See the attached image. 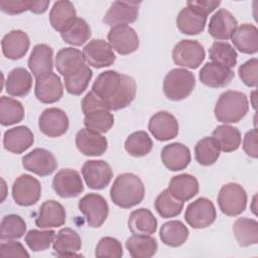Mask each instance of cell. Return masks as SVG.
<instances>
[{
  "label": "cell",
  "mask_w": 258,
  "mask_h": 258,
  "mask_svg": "<svg viewBox=\"0 0 258 258\" xmlns=\"http://www.w3.org/2000/svg\"><path fill=\"white\" fill-rule=\"evenodd\" d=\"M136 89L132 77L116 71L101 73L92 86V92L104 102L109 111L128 107L135 98Z\"/></svg>",
  "instance_id": "6da1fadb"
},
{
  "label": "cell",
  "mask_w": 258,
  "mask_h": 258,
  "mask_svg": "<svg viewBox=\"0 0 258 258\" xmlns=\"http://www.w3.org/2000/svg\"><path fill=\"white\" fill-rule=\"evenodd\" d=\"M145 188L142 180L134 173L119 174L111 186L110 198L112 202L123 209H129L142 202Z\"/></svg>",
  "instance_id": "7a4b0ae2"
},
{
  "label": "cell",
  "mask_w": 258,
  "mask_h": 258,
  "mask_svg": "<svg viewBox=\"0 0 258 258\" xmlns=\"http://www.w3.org/2000/svg\"><path fill=\"white\" fill-rule=\"evenodd\" d=\"M248 109L246 95L239 91L230 90L219 97L214 112L218 121L230 124L241 121L247 114Z\"/></svg>",
  "instance_id": "3957f363"
},
{
  "label": "cell",
  "mask_w": 258,
  "mask_h": 258,
  "mask_svg": "<svg viewBox=\"0 0 258 258\" xmlns=\"http://www.w3.org/2000/svg\"><path fill=\"white\" fill-rule=\"evenodd\" d=\"M196 87L194 74L185 69L171 70L163 80V93L171 101H180L188 97Z\"/></svg>",
  "instance_id": "277c9868"
},
{
  "label": "cell",
  "mask_w": 258,
  "mask_h": 258,
  "mask_svg": "<svg viewBox=\"0 0 258 258\" xmlns=\"http://www.w3.org/2000/svg\"><path fill=\"white\" fill-rule=\"evenodd\" d=\"M218 205L223 214L230 217L238 216L246 209L247 194L239 183H226L219 191Z\"/></svg>",
  "instance_id": "5b68a950"
},
{
  "label": "cell",
  "mask_w": 258,
  "mask_h": 258,
  "mask_svg": "<svg viewBox=\"0 0 258 258\" xmlns=\"http://www.w3.org/2000/svg\"><path fill=\"white\" fill-rule=\"evenodd\" d=\"M206 56L203 45L191 39H182L177 42L172 50V59L175 64L188 68L197 69L204 61Z\"/></svg>",
  "instance_id": "8992f818"
},
{
  "label": "cell",
  "mask_w": 258,
  "mask_h": 258,
  "mask_svg": "<svg viewBox=\"0 0 258 258\" xmlns=\"http://www.w3.org/2000/svg\"><path fill=\"white\" fill-rule=\"evenodd\" d=\"M216 208L207 198H199L190 203L184 214L186 223L194 229L207 228L216 221Z\"/></svg>",
  "instance_id": "52a82bcc"
},
{
  "label": "cell",
  "mask_w": 258,
  "mask_h": 258,
  "mask_svg": "<svg viewBox=\"0 0 258 258\" xmlns=\"http://www.w3.org/2000/svg\"><path fill=\"white\" fill-rule=\"evenodd\" d=\"M79 210L85 215L87 223L92 228H99L106 221L109 206L106 200L98 194H88L79 202Z\"/></svg>",
  "instance_id": "ba28073f"
},
{
  "label": "cell",
  "mask_w": 258,
  "mask_h": 258,
  "mask_svg": "<svg viewBox=\"0 0 258 258\" xmlns=\"http://www.w3.org/2000/svg\"><path fill=\"white\" fill-rule=\"evenodd\" d=\"M40 182L29 174H21L12 185V197L14 202L21 207H29L40 199Z\"/></svg>",
  "instance_id": "9c48e42d"
},
{
  "label": "cell",
  "mask_w": 258,
  "mask_h": 258,
  "mask_svg": "<svg viewBox=\"0 0 258 258\" xmlns=\"http://www.w3.org/2000/svg\"><path fill=\"white\" fill-rule=\"evenodd\" d=\"M52 188L60 198L70 199L80 196L84 191V184L77 170L63 168L54 175Z\"/></svg>",
  "instance_id": "30bf717a"
},
{
  "label": "cell",
  "mask_w": 258,
  "mask_h": 258,
  "mask_svg": "<svg viewBox=\"0 0 258 258\" xmlns=\"http://www.w3.org/2000/svg\"><path fill=\"white\" fill-rule=\"evenodd\" d=\"M108 40L112 48L122 55L130 54L139 47V37L136 31L125 24L111 27Z\"/></svg>",
  "instance_id": "8fae6325"
},
{
  "label": "cell",
  "mask_w": 258,
  "mask_h": 258,
  "mask_svg": "<svg viewBox=\"0 0 258 258\" xmlns=\"http://www.w3.org/2000/svg\"><path fill=\"white\" fill-rule=\"evenodd\" d=\"M23 167L39 176L51 174L57 167L54 155L43 148H35L22 157Z\"/></svg>",
  "instance_id": "7c38bea8"
},
{
  "label": "cell",
  "mask_w": 258,
  "mask_h": 258,
  "mask_svg": "<svg viewBox=\"0 0 258 258\" xmlns=\"http://www.w3.org/2000/svg\"><path fill=\"white\" fill-rule=\"evenodd\" d=\"M140 4V1H115L106 12L103 22L112 27L132 23L138 18Z\"/></svg>",
  "instance_id": "4fadbf2b"
},
{
  "label": "cell",
  "mask_w": 258,
  "mask_h": 258,
  "mask_svg": "<svg viewBox=\"0 0 258 258\" xmlns=\"http://www.w3.org/2000/svg\"><path fill=\"white\" fill-rule=\"evenodd\" d=\"M82 174L87 185L92 189H103L109 185L113 171L104 160H88L82 167Z\"/></svg>",
  "instance_id": "5bb4252c"
},
{
  "label": "cell",
  "mask_w": 258,
  "mask_h": 258,
  "mask_svg": "<svg viewBox=\"0 0 258 258\" xmlns=\"http://www.w3.org/2000/svg\"><path fill=\"white\" fill-rule=\"evenodd\" d=\"M35 97L44 104H52L59 101L63 95V87L59 77L52 73H46L35 79Z\"/></svg>",
  "instance_id": "9a60e30c"
},
{
  "label": "cell",
  "mask_w": 258,
  "mask_h": 258,
  "mask_svg": "<svg viewBox=\"0 0 258 258\" xmlns=\"http://www.w3.org/2000/svg\"><path fill=\"white\" fill-rule=\"evenodd\" d=\"M83 53L89 66L96 69L110 67L114 63L116 55L110 43L103 39H93L87 43Z\"/></svg>",
  "instance_id": "2e32d148"
},
{
  "label": "cell",
  "mask_w": 258,
  "mask_h": 258,
  "mask_svg": "<svg viewBox=\"0 0 258 258\" xmlns=\"http://www.w3.org/2000/svg\"><path fill=\"white\" fill-rule=\"evenodd\" d=\"M38 127L39 130L48 137H59L69 129V118L61 109L48 108L40 114Z\"/></svg>",
  "instance_id": "e0dca14e"
},
{
  "label": "cell",
  "mask_w": 258,
  "mask_h": 258,
  "mask_svg": "<svg viewBox=\"0 0 258 258\" xmlns=\"http://www.w3.org/2000/svg\"><path fill=\"white\" fill-rule=\"evenodd\" d=\"M148 129L155 139L159 141H167L177 136L178 122L170 113L160 111L150 118Z\"/></svg>",
  "instance_id": "ac0fdd59"
},
{
  "label": "cell",
  "mask_w": 258,
  "mask_h": 258,
  "mask_svg": "<svg viewBox=\"0 0 258 258\" xmlns=\"http://www.w3.org/2000/svg\"><path fill=\"white\" fill-rule=\"evenodd\" d=\"M238 22L233 14L224 9H219L210 19L208 31L210 35L218 40H227L231 38Z\"/></svg>",
  "instance_id": "d6986e66"
},
{
  "label": "cell",
  "mask_w": 258,
  "mask_h": 258,
  "mask_svg": "<svg viewBox=\"0 0 258 258\" xmlns=\"http://www.w3.org/2000/svg\"><path fill=\"white\" fill-rule=\"evenodd\" d=\"M199 78L202 84L210 88H223L228 86L234 78V72L217 62H207L200 71Z\"/></svg>",
  "instance_id": "ffe728a7"
},
{
  "label": "cell",
  "mask_w": 258,
  "mask_h": 258,
  "mask_svg": "<svg viewBox=\"0 0 258 258\" xmlns=\"http://www.w3.org/2000/svg\"><path fill=\"white\" fill-rule=\"evenodd\" d=\"M67 213L61 204L56 201H45L39 208L35 225L40 229L56 228L64 225Z\"/></svg>",
  "instance_id": "44dd1931"
},
{
  "label": "cell",
  "mask_w": 258,
  "mask_h": 258,
  "mask_svg": "<svg viewBox=\"0 0 258 258\" xmlns=\"http://www.w3.org/2000/svg\"><path fill=\"white\" fill-rule=\"evenodd\" d=\"M76 145L84 155L99 156L107 150L108 141L103 135L84 128L78 131L76 135Z\"/></svg>",
  "instance_id": "7402d4cb"
},
{
  "label": "cell",
  "mask_w": 258,
  "mask_h": 258,
  "mask_svg": "<svg viewBox=\"0 0 258 258\" xmlns=\"http://www.w3.org/2000/svg\"><path fill=\"white\" fill-rule=\"evenodd\" d=\"M161 161L164 166L171 171L184 169L190 162L189 149L178 142L165 145L161 150Z\"/></svg>",
  "instance_id": "603a6c76"
},
{
  "label": "cell",
  "mask_w": 258,
  "mask_h": 258,
  "mask_svg": "<svg viewBox=\"0 0 258 258\" xmlns=\"http://www.w3.org/2000/svg\"><path fill=\"white\" fill-rule=\"evenodd\" d=\"M86 66L83 51L74 47H64L57 51L55 56V68L64 77L76 74Z\"/></svg>",
  "instance_id": "cb8c5ba5"
},
{
  "label": "cell",
  "mask_w": 258,
  "mask_h": 258,
  "mask_svg": "<svg viewBox=\"0 0 258 258\" xmlns=\"http://www.w3.org/2000/svg\"><path fill=\"white\" fill-rule=\"evenodd\" d=\"M30 40L22 30H11L5 34L1 41L2 52L9 59L22 58L28 51Z\"/></svg>",
  "instance_id": "d4e9b609"
},
{
  "label": "cell",
  "mask_w": 258,
  "mask_h": 258,
  "mask_svg": "<svg viewBox=\"0 0 258 258\" xmlns=\"http://www.w3.org/2000/svg\"><path fill=\"white\" fill-rule=\"evenodd\" d=\"M33 133L26 126H17L8 129L3 137L4 148L15 154L26 151L33 144Z\"/></svg>",
  "instance_id": "484cf974"
},
{
  "label": "cell",
  "mask_w": 258,
  "mask_h": 258,
  "mask_svg": "<svg viewBox=\"0 0 258 258\" xmlns=\"http://www.w3.org/2000/svg\"><path fill=\"white\" fill-rule=\"evenodd\" d=\"M81 247L82 240L80 235L71 228L59 230L52 242V248L55 254L59 257L78 256Z\"/></svg>",
  "instance_id": "4316f807"
},
{
  "label": "cell",
  "mask_w": 258,
  "mask_h": 258,
  "mask_svg": "<svg viewBox=\"0 0 258 258\" xmlns=\"http://www.w3.org/2000/svg\"><path fill=\"white\" fill-rule=\"evenodd\" d=\"M207 16L208 15L186 5V7L179 11L176 17V26L180 32L184 34H199L205 29Z\"/></svg>",
  "instance_id": "83f0119b"
},
{
  "label": "cell",
  "mask_w": 258,
  "mask_h": 258,
  "mask_svg": "<svg viewBox=\"0 0 258 258\" xmlns=\"http://www.w3.org/2000/svg\"><path fill=\"white\" fill-rule=\"evenodd\" d=\"M77 19V12L74 4L68 0H59L53 3L49 12V22L53 29L63 32Z\"/></svg>",
  "instance_id": "f1b7e54d"
},
{
  "label": "cell",
  "mask_w": 258,
  "mask_h": 258,
  "mask_svg": "<svg viewBox=\"0 0 258 258\" xmlns=\"http://www.w3.org/2000/svg\"><path fill=\"white\" fill-rule=\"evenodd\" d=\"M52 48L45 43L36 44L32 48V51L28 58V68L31 71L32 75L35 77V79L46 73L52 72Z\"/></svg>",
  "instance_id": "f546056e"
},
{
  "label": "cell",
  "mask_w": 258,
  "mask_h": 258,
  "mask_svg": "<svg viewBox=\"0 0 258 258\" xmlns=\"http://www.w3.org/2000/svg\"><path fill=\"white\" fill-rule=\"evenodd\" d=\"M231 39L235 47L243 53L253 54L258 51V29L253 24L244 23L237 27Z\"/></svg>",
  "instance_id": "4dcf8cb0"
},
{
  "label": "cell",
  "mask_w": 258,
  "mask_h": 258,
  "mask_svg": "<svg viewBox=\"0 0 258 258\" xmlns=\"http://www.w3.org/2000/svg\"><path fill=\"white\" fill-rule=\"evenodd\" d=\"M168 190L175 199L186 202L199 192V181L194 175L188 173L174 175L169 181Z\"/></svg>",
  "instance_id": "1f68e13d"
},
{
  "label": "cell",
  "mask_w": 258,
  "mask_h": 258,
  "mask_svg": "<svg viewBox=\"0 0 258 258\" xmlns=\"http://www.w3.org/2000/svg\"><path fill=\"white\" fill-rule=\"evenodd\" d=\"M128 228L133 235H151L157 229V220L148 209L140 208L130 214Z\"/></svg>",
  "instance_id": "d6a6232c"
},
{
  "label": "cell",
  "mask_w": 258,
  "mask_h": 258,
  "mask_svg": "<svg viewBox=\"0 0 258 258\" xmlns=\"http://www.w3.org/2000/svg\"><path fill=\"white\" fill-rule=\"evenodd\" d=\"M32 87V77L27 70L23 68L13 69L5 81L6 92L13 97L26 96Z\"/></svg>",
  "instance_id": "836d02e7"
},
{
  "label": "cell",
  "mask_w": 258,
  "mask_h": 258,
  "mask_svg": "<svg viewBox=\"0 0 258 258\" xmlns=\"http://www.w3.org/2000/svg\"><path fill=\"white\" fill-rule=\"evenodd\" d=\"M188 229L180 221H168L164 223L159 231V237L163 244L169 247H179L188 238Z\"/></svg>",
  "instance_id": "e575fe53"
},
{
  "label": "cell",
  "mask_w": 258,
  "mask_h": 258,
  "mask_svg": "<svg viewBox=\"0 0 258 258\" xmlns=\"http://www.w3.org/2000/svg\"><path fill=\"white\" fill-rule=\"evenodd\" d=\"M126 249L133 258L152 257L157 250V242L149 235H133L126 240Z\"/></svg>",
  "instance_id": "d590c367"
},
{
  "label": "cell",
  "mask_w": 258,
  "mask_h": 258,
  "mask_svg": "<svg viewBox=\"0 0 258 258\" xmlns=\"http://www.w3.org/2000/svg\"><path fill=\"white\" fill-rule=\"evenodd\" d=\"M233 233L242 247L257 244L258 242V223L254 219L239 218L233 224Z\"/></svg>",
  "instance_id": "8d00e7d4"
},
{
  "label": "cell",
  "mask_w": 258,
  "mask_h": 258,
  "mask_svg": "<svg viewBox=\"0 0 258 258\" xmlns=\"http://www.w3.org/2000/svg\"><path fill=\"white\" fill-rule=\"evenodd\" d=\"M213 137L219 143L220 149L224 152H232L241 144V133L238 128L230 125H220L213 131Z\"/></svg>",
  "instance_id": "74e56055"
},
{
  "label": "cell",
  "mask_w": 258,
  "mask_h": 258,
  "mask_svg": "<svg viewBox=\"0 0 258 258\" xmlns=\"http://www.w3.org/2000/svg\"><path fill=\"white\" fill-rule=\"evenodd\" d=\"M220 151L221 149L219 143L214 137H204L196 144V160L203 166H210L218 160Z\"/></svg>",
  "instance_id": "f35d334b"
},
{
  "label": "cell",
  "mask_w": 258,
  "mask_h": 258,
  "mask_svg": "<svg viewBox=\"0 0 258 258\" xmlns=\"http://www.w3.org/2000/svg\"><path fill=\"white\" fill-rule=\"evenodd\" d=\"M84 125L87 129L102 134L108 132L114 125L113 114L106 109L93 110L85 115Z\"/></svg>",
  "instance_id": "ab89813d"
},
{
  "label": "cell",
  "mask_w": 258,
  "mask_h": 258,
  "mask_svg": "<svg viewBox=\"0 0 258 258\" xmlns=\"http://www.w3.org/2000/svg\"><path fill=\"white\" fill-rule=\"evenodd\" d=\"M23 118L22 104L13 98L2 96L0 99V123L3 126H9L21 122Z\"/></svg>",
  "instance_id": "60d3db41"
},
{
  "label": "cell",
  "mask_w": 258,
  "mask_h": 258,
  "mask_svg": "<svg viewBox=\"0 0 258 258\" xmlns=\"http://www.w3.org/2000/svg\"><path fill=\"white\" fill-rule=\"evenodd\" d=\"M154 208L161 218H173L181 213L183 202L175 199L168 188H166L157 196L154 202Z\"/></svg>",
  "instance_id": "b9f144b4"
},
{
  "label": "cell",
  "mask_w": 258,
  "mask_h": 258,
  "mask_svg": "<svg viewBox=\"0 0 258 258\" xmlns=\"http://www.w3.org/2000/svg\"><path fill=\"white\" fill-rule=\"evenodd\" d=\"M60 36L64 42L80 46L91 37V28L85 19L77 17L74 23L60 33Z\"/></svg>",
  "instance_id": "7bdbcfd3"
},
{
  "label": "cell",
  "mask_w": 258,
  "mask_h": 258,
  "mask_svg": "<svg viewBox=\"0 0 258 258\" xmlns=\"http://www.w3.org/2000/svg\"><path fill=\"white\" fill-rule=\"evenodd\" d=\"M209 56L213 62L223 64L227 68H234L237 63V52L227 41H215L209 49Z\"/></svg>",
  "instance_id": "ee69618b"
},
{
  "label": "cell",
  "mask_w": 258,
  "mask_h": 258,
  "mask_svg": "<svg viewBox=\"0 0 258 258\" xmlns=\"http://www.w3.org/2000/svg\"><path fill=\"white\" fill-rule=\"evenodd\" d=\"M152 140L145 131H136L130 134L125 140V150L134 157H141L148 154L152 149Z\"/></svg>",
  "instance_id": "f6af8a7d"
},
{
  "label": "cell",
  "mask_w": 258,
  "mask_h": 258,
  "mask_svg": "<svg viewBox=\"0 0 258 258\" xmlns=\"http://www.w3.org/2000/svg\"><path fill=\"white\" fill-rule=\"evenodd\" d=\"M25 232L26 223L20 216L11 214L2 219L0 230V239L2 241L19 239L25 234Z\"/></svg>",
  "instance_id": "bcb514c9"
},
{
  "label": "cell",
  "mask_w": 258,
  "mask_h": 258,
  "mask_svg": "<svg viewBox=\"0 0 258 258\" xmlns=\"http://www.w3.org/2000/svg\"><path fill=\"white\" fill-rule=\"evenodd\" d=\"M92 77L93 72L87 64L76 74L64 77V87L67 92L71 95H81L88 88Z\"/></svg>",
  "instance_id": "7dc6e473"
},
{
  "label": "cell",
  "mask_w": 258,
  "mask_h": 258,
  "mask_svg": "<svg viewBox=\"0 0 258 258\" xmlns=\"http://www.w3.org/2000/svg\"><path fill=\"white\" fill-rule=\"evenodd\" d=\"M55 237V232L53 230H30L25 235V242L27 246L34 252H39L46 250L50 247Z\"/></svg>",
  "instance_id": "c3c4849f"
},
{
  "label": "cell",
  "mask_w": 258,
  "mask_h": 258,
  "mask_svg": "<svg viewBox=\"0 0 258 258\" xmlns=\"http://www.w3.org/2000/svg\"><path fill=\"white\" fill-rule=\"evenodd\" d=\"M96 257H113L121 258L123 256V248L121 243L113 237H103L97 244Z\"/></svg>",
  "instance_id": "681fc988"
},
{
  "label": "cell",
  "mask_w": 258,
  "mask_h": 258,
  "mask_svg": "<svg viewBox=\"0 0 258 258\" xmlns=\"http://www.w3.org/2000/svg\"><path fill=\"white\" fill-rule=\"evenodd\" d=\"M239 77L247 87L256 88L258 83V59L256 57L245 61L239 68Z\"/></svg>",
  "instance_id": "f907efd6"
},
{
  "label": "cell",
  "mask_w": 258,
  "mask_h": 258,
  "mask_svg": "<svg viewBox=\"0 0 258 258\" xmlns=\"http://www.w3.org/2000/svg\"><path fill=\"white\" fill-rule=\"evenodd\" d=\"M32 1L26 0H1L0 9L2 12L10 15L22 13L26 10H30Z\"/></svg>",
  "instance_id": "816d5d0a"
},
{
  "label": "cell",
  "mask_w": 258,
  "mask_h": 258,
  "mask_svg": "<svg viewBox=\"0 0 258 258\" xmlns=\"http://www.w3.org/2000/svg\"><path fill=\"white\" fill-rule=\"evenodd\" d=\"M1 257H29V254L20 242L8 240L0 245Z\"/></svg>",
  "instance_id": "f5cc1de1"
},
{
  "label": "cell",
  "mask_w": 258,
  "mask_h": 258,
  "mask_svg": "<svg viewBox=\"0 0 258 258\" xmlns=\"http://www.w3.org/2000/svg\"><path fill=\"white\" fill-rule=\"evenodd\" d=\"M243 149L246 154L252 158L258 156V140H257V129L253 128L249 130L243 140Z\"/></svg>",
  "instance_id": "db71d44e"
},
{
  "label": "cell",
  "mask_w": 258,
  "mask_h": 258,
  "mask_svg": "<svg viewBox=\"0 0 258 258\" xmlns=\"http://www.w3.org/2000/svg\"><path fill=\"white\" fill-rule=\"evenodd\" d=\"M220 4H221L220 1H206V0L187 1V3H186L187 6H190L206 15L213 12Z\"/></svg>",
  "instance_id": "11a10c76"
},
{
  "label": "cell",
  "mask_w": 258,
  "mask_h": 258,
  "mask_svg": "<svg viewBox=\"0 0 258 258\" xmlns=\"http://www.w3.org/2000/svg\"><path fill=\"white\" fill-rule=\"evenodd\" d=\"M50 1L49 0H44V1H32L30 11L35 13V14H41L45 12L48 8Z\"/></svg>",
  "instance_id": "9f6ffc18"
}]
</instances>
